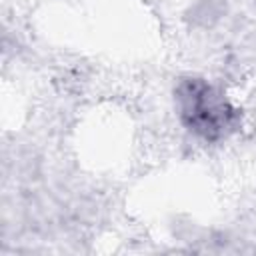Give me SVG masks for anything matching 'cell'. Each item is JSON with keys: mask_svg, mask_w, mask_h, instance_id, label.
I'll return each instance as SVG.
<instances>
[{"mask_svg": "<svg viewBox=\"0 0 256 256\" xmlns=\"http://www.w3.org/2000/svg\"><path fill=\"white\" fill-rule=\"evenodd\" d=\"M174 108L180 124L204 142H220L240 130L242 114L210 80L188 74L174 86Z\"/></svg>", "mask_w": 256, "mask_h": 256, "instance_id": "cell-1", "label": "cell"}]
</instances>
